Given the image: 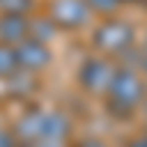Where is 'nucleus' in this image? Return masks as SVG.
<instances>
[{"label":"nucleus","instance_id":"1","mask_svg":"<svg viewBox=\"0 0 147 147\" xmlns=\"http://www.w3.org/2000/svg\"><path fill=\"white\" fill-rule=\"evenodd\" d=\"M12 132L21 144H30V141H56V144H68L71 141V115L62 112V109H53V106H35L27 109L15 124H12Z\"/></svg>","mask_w":147,"mask_h":147},{"label":"nucleus","instance_id":"2","mask_svg":"<svg viewBox=\"0 0 147 147\" xmlns=\"http://www.w3.org/2000/svg\"><path fill=\"white\" fill-rule=\"evenodd\" d=\"M103 100H106V112L112 118H132L141 112V106L147 100V80L138 71L118 65Z\"/></svg>","mask_w":147,"mask_h":147},{"label":"nucleus","instance_id":"3","mask_svg":"<svg viewBox=\"0 0 147 147\" xmlns=\"http://www.w3.org/2000/svg\"><path fill=\"white\" fill-rule=\"evenodd\" d=\"M91 44H94V53L118 59L136 44V27L124 18H106L91 30Z\"/></svg>","mask_w":147,"mask_h":147},{"label":"nucleus","instance_id":"4","mask_svg":"<svg viewBox=\"0 0 147 147\" xmlns=\"http://www.w3.org/2000/svg\"><path fill=\"white\" fill-rule=\"evenodd\" d=\"M115 71H118L115 59H109L103 53H91V56H85L82 62H80L77 82H80V88L88 94V97H106Z\"/></svg>","mask_w":147,"mask_h":147},{"label":"nucleus","instance_id":"5","mask_svg":"<svg viewBox=\"0 0 147 147\" xmlns=\"http://www.w3.org/2000/svg\"><path fill=\"white\" fill-rule=\"evenodd\" d=\"M91 15L94 12L88 9L85 0H53L50 12H47V18L59 30H80V27H85L91 21Z\"/></svg>","mask_w":147,"mask_h":147},{"label":"nucleus","instance_id":"6","mask_svg":"<svg viewBox=\"0 0 147 147\" xmlns=\"http://www.w3.org/2000/svg\"><path fill=\"white\" fill-rule=\"evenodd\" d=\"M15 56H18V71L21 74H41L50 65V44L35 41V38H24L21 44H15Z\"/></svg>","mask_w":147,"mask_h":147},{"label":"nucleus","instance_id":"7","mask_svg":"<svg viewBox=\"0 0 147 147\" xmlns=\"http://www.w3.org/2000/svg\"><path fill=\"white\" fill-rule=\"evenodd\" d=\"M24 38H30V12H0V41L15 47Z\"/></svg>","mask_w":147,"mask_h":147},{"label":"nucleus","instance_id":"8","mask_svg":"<svg viewBox=\"0 0 147 147\" xmlns=\"http://www.w3.org/2000/svg\"><path fill=\"white\" fill-rule=\"evenodd\" d=\"M56 32H59V27H56L47 15H30V38L50 44V41L56 38Z\"/></svg>","mask_w":147,"mask_h":147},{"label":"nucleus","instance_id":"9","mask_svg":"<svg viewBox=\"0 0 147 147\" xmlns=\"http://www.w3.org/2000/svg\"><path fill=\"white\" fill-rule=\"evenodd\" d=\"M15 74H18V56H15V47L0 41V82H9Z\"/></svg>","mask_w":147,"mask_h":147},{"label":"nucleus","instance_id":"10","mask_svg":"<svg viewBox=\"0 0 147 147\" xmlns=\"http://www.w3.org/2000/svg\"><path fill=\"white\" fill-rule=\"evenodd\" d=\"M91 12H100V15H112V12L121 6V0H85Z\"/></svg>","mask_w":147,"mask_h":147},{"label":"nucleus","instance_id":"11","mask_svg":"<svg viewBox=\"0 0 147 147\" xmlns=\"http://www.w3.org/2000/svg\"><path fill=\"white\" fill-rule=\"evenodd\" d=\"M32 0H0V12H30Z\"/></svg>","mask_w":147,"mask_h":147},{"label":"nucleus","instance_id":"12","mask_svg":"<svg viewBox=\"0 0 147 147\" xmlns=\"http://www.w3.org/2000/svg\"><path fill=\"white\" fill-rule=\"evenodd\" d=\"M0 147H21V141L15 138L12 127H3V124H0Z\"/></svg>","mask_w":147,"mask_h":147},{"label":"nucleus","instance_id":"13","mask_svg":"<svg viewBox=\"0 0 147 147\" xmlns=\"http://www.w3.org/2000/svg\"><path fill=\"white\" fill-rule=\"evenodd\" d=\"M74 147H109L103 138H97V136H85V138H80Z\"/></svg>","mask_w":147,"mask_h":147},{"label":"nucleus","instance_id":"14","mask_svg":"<svg viewBox=\"0 0 147 147\" xmlns=\"http://www.w3.org/2000/svg\"><path fill=\"white\" fill-rule=\"evenodd\" d=\"M127 147H147V124H144V129L138 132V136H132L127 141Z\"/></svg>","mask_w":147,"mask_h":147},{"label":"nucleus","instance_id":"15","mask_svg":"<svg viewBox=\"0 0 147 147\" xmlns=\"http://www.w3.org/2000/svg\"><path fill=\"white\" fill-rule=\"evenodd\" d=\"M21 147H68V144H56V141H30V144H21Z\"/></svg>","mask_w":147,"mask_h":147},{"label":"nucleus","instance_id":"16","mask_svg":"<svg viewBox=\"0 0 147 147\" xmlns=\"http://www.w3.org/2000/svg\"><path fill=\"white\" fill-rule=\"evenodd\" d=\"M141 118H144V124H147V100H144V106H141Z\"/></svg>","mask_w":147,"mask_h":147},{"label":"nucleus","instance_id":"17","mask_svg":"<svg viewBox=\"0 0 147 147\" xmlns=\"http://www.w3.org/2000/svg\"><path fill=\"white\" fill-rule=\"evenodd\" d=\"M141 47H144V50H147V30H144V38H141Z\"/></svg>","mask_w":147,"mask_h":147},{"label":"nucleus","instance_id":"18","mask_svg":"<svg viewBox=\"0 0 147 147\" xmlns=\"http://www.w3.org/2000/svg\"><path fill=\"white\" fill-rule=\"evenodd\" d=\"M141 3H144V9H147V0H141Z\"/></svg>","mask_w":147,"mask_h":147}]
</instances>
